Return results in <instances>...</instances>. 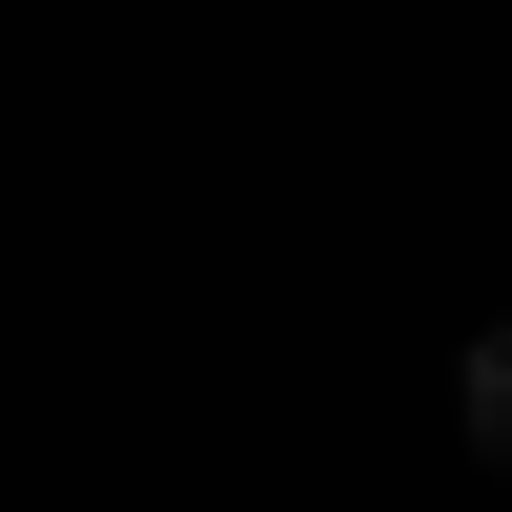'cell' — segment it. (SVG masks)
I'll list each match as a JSON object with an SVG mask.
<instances>
[{
  "mask_svg": "<svg viewBox=\"0 0 512 512\" xmlns=\"http://www.w3.org/2000/svg\"><path fill=\"white\" fill-rule=\"evenodd\" d=\"M472 451L512 472V328H472Z\"/></svg>",
  "mask_w": 512,
  "mask_h": 512,
  "instance_id": "6da1fadb",
  "label": "cell"
}]
</instances>
